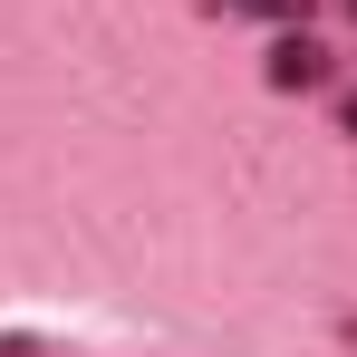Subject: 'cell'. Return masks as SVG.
I'll list each match as a JSON object with an SVG mask.
<instances>
[{
	"instance_id": "1",
	"label": "cell",
	"mask_w": 357,
	"mask_h": 357,
	"mask_svg": "<svg viewBox=\"0 0 357 357\" xmlns=\"http://www.w3.org/2000/svg\"><path fill=\"white\" fill-rule=\"evenodd\" d=\"M271 87H328V49H319V39H309V29H280V39H271Z\"/></svg>"
},
{
	"instance_id": "2",
	"label": "cell",
	"mask_w": 357,
	"mask_h": 357,
	"mask_svg": "<svg viewBox=\"0 0 357 357\" xmlns=\"http://www.w3.org/2000/svg\"><path fill=\"white\" fill-rule=\"evenodd\" d=\"M222 10H241V20H299L309 0H222Z\"/></svg>"
}]
</instances>
